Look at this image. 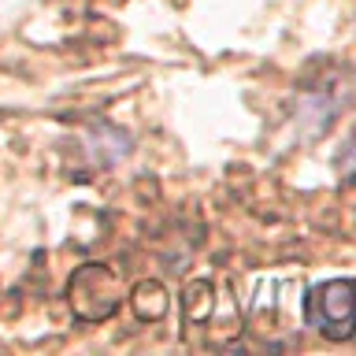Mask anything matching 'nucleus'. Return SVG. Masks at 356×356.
Masks as SVG:
<instances>
[{
    "instance_id": "obj_2",
    "label": "nucleus",
    "mask_w": 356,
    "mask_h": 356,
    "mask_svg": "<svg viewBox=\"0 0 356 356\" xmlns=\"http://www.w3.org/2000/svg\"><path fill=\"white\" fill-rule=\"evenodd\" d=\"M119 297H122V282L108 264L78 267L71 275V282H67V305H71L74 316L86 319V323L108 319L111 312L119 308Z\"/></svg>"
},
{
    "instance_id": "obj_1",
    "label": "nucleus",
    "mask_w": 356,
    "mask_h": 356,
    "mask_svg": "<svg viewBox=\"0 0 356 356\" xmlns=\"http://www.w3.org/2000/svg\"><path fill=\"white\" fill-rule=\"evenodd\" d=\"M305 323L330 341L356 338V282L353 278H327L316 282L305 297Z\"/></svg>"
},
{
    "instance_id": "obj_3",
    "label": "nucleus",
    "mask_w": 356,
    "mask_h": 356,
    "mask_svg": "<svg viewBox=\"0 0 356 356\" xmlns=\"http://www.w3.org/2000/svg\"><path fill=\"white\" fill-rule=\"evenodd\" d=\"M130 300H134V312H138V319H163L167 305H171L160 282H138V289H134Z\"/></svg>"
}]
</instances>
